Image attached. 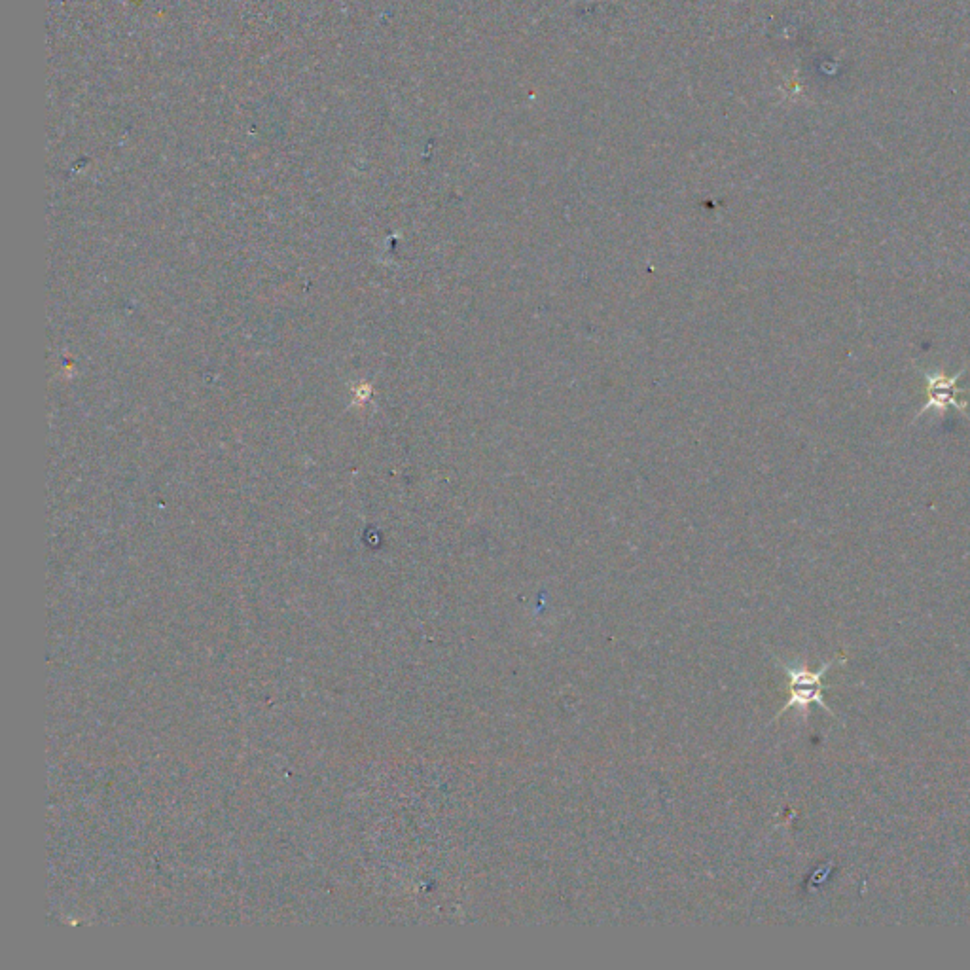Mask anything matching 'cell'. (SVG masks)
<instances>
[{
  "label": "cell",
  "mask_w": 970,
  "mask_h": 970,
  "mask_svg": "<svg viewBox=\"0 0 970 970\" xmlns=\"http://www.w3.org/2000/svg\"><path fill=\"white\" fill-rule=\"evenodd\" d=\"M836 664L834 660L828 662V664L823 665L821 669L817 671H811L808 667H794V665H783V671L787 673L789 677V700L787 703L781 707V711L777 713L775 719H779L781 715H785L789 709L792 707H798L802 711H808L809 705L811 703H817L821 705L825 711H827L830 717H834V711L828 707L825 700H823V692H825V683H823V677L827 675L828 669L832 665Z\"/></svg>",
  "instance_id": "obj_1"
},
{
  "label": "cell",
  "mask_w": 970,
  "mask_h": 970,
  "mask_svg": "<svg viewBox=\"0 0 970 970\" xmlns=\"http://www.w3.org/2000/svg\"><path fill=\"white\" fill-rule=\"evenodd\" d=\"M963 374H957L955 378H948V376H931V374H925V379H927V402L921 410V414L925 410H931V408H940L944 410L946 406H952V408H957L961 412H965L967 408V402L961 398V389L955 385L957 378H961ZM919 414V415H921Z\"/></svg>",
  "instance_id": "obj_2"
}]
</instances>
